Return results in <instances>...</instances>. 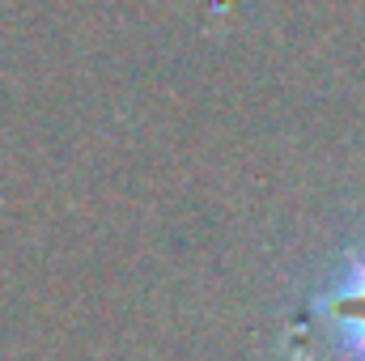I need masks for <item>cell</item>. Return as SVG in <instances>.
<instances>
[{
  "mask_svg": "<svg viewBox=\"0 0 365 361\" xmlns=\"http://www.w3.org/2000/svg\"><path fill=\"white\" fill-rule=\"evenodd\" d=\"M314 323L323 327L340 361H365V251L353 255L310 302Z\"/></svg>",
  "mask_w": 365,
  "mask_h": 361,
  "instance_id": "1",
  "label": "cell"
}]
</instances>
